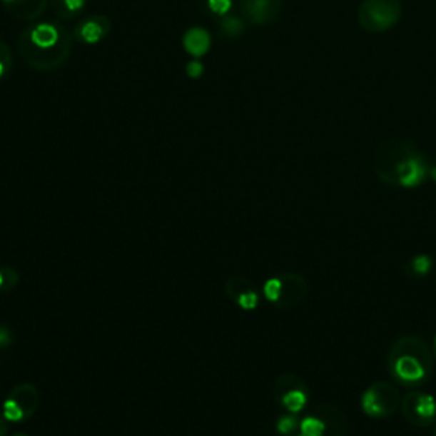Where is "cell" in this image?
Instances as JSON below:
<instances>
[{"label":"cell","mask_w":436,"mask_h":436,"mask_svg":"<svg viewBox=\"0 0 436 436\" xmlns=\"http://www.w3.org/2000/svg\"><path fill=\"white\" fill-rule=\"evenodd\" d=\"M433 355H435V361H436V336H435V348H433Z\"/></svg>","instance_id":"obj_26"},{"label":"cell","mask_w":436,"mask_h":436,"mask_svg":"<svg viewBox=\"0 0 436 436\" xmlns=\"http://www.w3.org/2000/svg\"><path fill=\"white\" fill-rule=\"evenodd\" d=\"M81 36L86 39L87 43H98L101 36H103V29H101V26L98 23L89 21V23H86L82 26Z\"/></svg>","instance_id":"obj_18"},{"label":"cell","mask_w":436,"mask_h":436,"mask_svg":"<svg viewBox=\"0 0 436 436\" xmlns=\"http://www.w3.org/2000/svg\"><path fill=\"white\" fill-rule=\"evenodd\" d=\"M208 6L215 14H227L232 7V0H208Z\"/></svg>","instance_id":"obj_19"},{"label":"cell","mask_w":436,"mask_h":436,"mask_svg":"<svg viewBox=\"0 0 436 436\" xmlns=\"http://www.w3.org/2000/svg\"><path fill=\"white\" fill-rule=\"evenodd\" d=\"M2 73H4V65L0 64V76H2Z\"/></svg>","instance_id":"obj_27"},{"label":"cell","mask_w":436,"mask_h":436,"mask_svg":"<svg viewBox=\"0 0 436 436\" xmlns=\"http://www.w3.org/2000/svg\"><path fill=\"white\" fill-rule=\"evenodd\" d=\"M435 355L428 343L417 334H404L390 346L387 368L395 384L421 389L433 375Z\"/></svg>","instance_id":"obj_2"},{"label":"cell","mask_w":436,"mask_h":436,"mask_svg":"<svg viewBox=\"0 0 436 436\" xmlns=\"http://www.w3.org/2000/svg\"><path fill=\"white\" fill-rule=\"evenodd\" d=\"M312 414L319 416L324 421L325 431L324 436H346L350 430V422H348L346 414L341 411L334 404H317L312 409Z\"/></svg>","instance_id":"obj_10"},{"label":"cell","mask_w":436,"mask_h":436,"mask_svg":"<svg viewBox=\"0 0 436 436\" xmlns=\"http://www.w3.org/2000/svg\"><path fill=\"white\" fill-rule=\"evenodd\" d=\"M433 268L435 263L428 254H417V256H414L411 261H409V271H411V275L420 276V278L421 276H428Z\"/></svg>","instance_id":"obj_15"},{"label":"cell","mask_w":436,"mask_h":436,"mask_svg":"<svg viewBox=\"0 0 436 436\" xmlns=\"http://www.w3.org/2000/svg\"><path fill=\"white\" fill-rule=\"evenodd\" d=\"M201 72H203V65L200 64V61H191V64L188 65V76L196 78L201 76Z\"/></svg>","instance_id":"obj_21"},{"label":"cell","mask_w":436,"mask_h":436,"mask_svg":"<svg viewBox=\"0 0 436 436\" xmlns=\"http://www.w3.org/2000/svg\"><path fill=\"white\" fill-rule=\"evenodd\" d=\"M31 39H33L34 45L39 48H51L56 41H59V31L53 28V26L41 24L33 29Z\"/></svg>","instance_id":"obj_13"},{"label":"cell","mask_w":436,"mask_h":436,"mask_svg":"<svg viewBox=\"0 0 436 436\" xmlns=\"http://www.w3.org/2000/svg\"><path fill=\"white\" fill-rule=\"evenodd\" d=\"M4 2H6V4H11V2H14V0H4Z\"/></svg>","instance_id":"obj_29"},{"label":"cell","mask_w":436,"mask_h":436,"mask_svg":"<svg viewBox=\"0 0 436 436\" xmlns=\"http://www.w3.org/2000/svg\"><path fill=\"white\" fill-rule=\"evenodd\" d=\"M184 46L186 50L195 56H201L208 51L210 48V36L205 29L193 28L189 29L184 36Z\"/></svg>","instance_id":"obj_12"},{"label":"cell","mask_w":436,"mask_h":436,"mask_svg":"<svg viewBox=\"0 0 436 436\" xmlns=\"http://www.w3.org/2000/svg\"><path fill=\"white\" fill-rule=\"evenodd\" d=\"M283 0H244V11L253 23L263 24L280 14Z\"/></svg>","instance_id":"obj_11"},{"label":"cell","mask_w":436,"mask_h":436,"mask_svg":"<svg viewBox=\"0 0 436 436\" xmlns=\"http://www.w3.org/2000/svg\"><path fill=\"white\" fill-rule=\"evenodd\" d=\"M263 293L275 307L293 308L307 298L308 283L298 273H281L264 283Z\"/></svg>","instance_id":"obj_3"},{"label":"cell","mask_w":436,"mask_h":436,"mask_svg":"<svg viewBox=\"0 0 436 436\" xmlns=\"http://www.w3.org/2000/svg\"><path fill=\"white\" fill-rule=\"evenodd\" d=\"M298 436H303V435H302V433H300V435H298Z\"/></svg>","instance_id":"obj_31"},{"label":"cell","mask_w":436,"mask_h":436,"mask_svg":"<svg viewBox=\"0 0 436 436\" xmlns=\"http://www.w3.org/2000/svg\"><path fill=\"white\" fill-rule=\"evenodd\" d=\"M402 14L399 0H363L358 9V23L368 33H384L394 28Z\"/></svg>","instance_id":"obj_5"},{"label":"cell","mask_w":436,"mask_h":436,"mask_svg":"<svg viewBox=\"0 0 436 436\" xmlns=\"http://www.w3.org/2000/svg\"><path fill=\"white\" fill-rule=\"evenodd\" d=\"M377 178L387 186L412 189L430 178V164L411 140L392 136L378 147L373 158Z\"/></svg>","instance_id":"obj_1"},{"label":"cell","mask_w":436,"mask_h":436,"mask_svg":"<svg viewBox=\"0 0 436 436\" xmlns=\"http://www.w3.org/2000/svg\"><path fill=\"white\" fill-rule=\"evenodd\" d=\"M300 433L303 436H324L325 426L324 421L320 420L319 416H315V414H307L305 417H302L300 420Z\"/></svg>","instance_id":"obj_14"},{"label":"cell","mask_w":436,"mask_h":436,"mask_svg":"<svg viewBox=\"0 0 436 436\" xmlns=\"http://www.w3.org/2000/svg\"><path fill=\"white\" fill-rule=\"evenodd\" d=\"M399 385L387 380L372 384L361 395V411L373 420H387L400 407Z\"/></svg>","instance_id":"obj_4"},{"label":"cell","mask_w":436,"mask_h":436,"mask_svg":"<svg viewBox=\"0 0 436 436\" xmlns=\"http://www.w3.org/2000/svg\"><path fill=\"white\" fill-rule=\"evenodd\" d=\"M14 436H28V435H24V433H16Z\"/></svg>","instance_id":"obj_28"},{"label":"cell","mask_w":436,"mask_h":436,"mask_svg":"<svg viewBox=\"0 0 436 436\" xmlns=\"http://www.w3.org/2000/svg\"><path fill=\"white\" fill-rule=\"evenodd\" d=\"M19 283V273L11 266H0V293H11Z\"/></svg>","instance_id":"obj_16"},{"label":"cell","mask_w":436,"mask_h":436,"mask_svg":"<svg viewBox=\"0 0 436 436\" xmlns=\"http://www.w3.org/2000/svg\"><path fill=\"white\" fill-rule=\"evenodd\" d=\"M223 28H227V31H233V33H237V31H240V23L235 19H228L225 24H223Z\"/></svg>","instance_id":"obj_23"},{"label":"cell","mask_w":436,"mask_h":436,"mask_svg":"<svg viewBox=\"0 0 436 436\" xmlns=\"http://www.w3.org/2000/svg\"><path fill=\"white\" fill-rule=\"evenodd\" d=\"M430 178L436 181V167H431V169H430Z\"/></svg>","instance_id":"obj_25"},{"label":"cell","mask_w":436,"mask_h":436,"mask_svg":"<svg viewBox=\"0 0 436 436\" xmlns=\"http://www.w3.org/2000/svg\"><path fill=\"white\" fill-rule=\"evenodd\" d=\"M404 420L414 428H430L436 422V399L421 389H411L400 400Z\"/></svg>","instance_id":"obj_6"},{"label":"cell","mask_w":436,"mask_h":436,"mask_svg":"<svg viewBox=\"0 0 436 436\" xmlns=\"http://www.w3.org/2000/svg\"><path fill=\"white\" fill-rule=\"evenodd\" d=\"M69 11H78L83 6V0H64Z\"/></svg>","instance_id":"obj_22"},{"label":"cell","mask_w":436,"mask_h":436,"mask_svg":"<svg viewBox=\"0 0 436 436\" xmlns=\"http://www.w3.org/2000/svg\"><path fill=\"white\" fill-rule=\"evenodd\" d=\"M273 395L280 406L286 409V412L298 414L305 409L308 402V387L298 375L283 373L276 377L273 384Z\"/></svg>","instance_id":"obj_7"},{"label":"cell","mask_w":436,"mask_h":436,"mask_svg":"<svg viewBox=\"0 0 436 436\" xmlns=\"http://www.w3.org/2000/svg\"><path fill=\"white\" fill-rule=\"evenodd\" d=\"M435 436H436V430H435Z\"/></svg>","instance_id":"obj_30"},{"label":"cell","mask_w":436,"mask_h":436,"mask_svg":"<svg viewBox=\"0 0 436 436\" xmlns=\"http://www.w3.org/2000/svg\"><path fill=\"white\" fill-rule=\"evenodd\" d=\"M12 339H14V336H12V333L9 331L6 325H0V348L11 346L12 345Z\"/></svg>","instance_id":"obj_20"},{"label":"cell","mask_w":436,"mask_h":436,"mask_svg":"<svg viewBox=\"0 0 436 436\" xmlns=\"http://www.w3.org/2000/svg\"><path fill=\"white\" fill-rule=\"evenodd\" d=\"M39 404L38 389L31 384H19L9 392L2 414L7 421H24L36 412Z\"/></svg>","instance_id":"obj_8"},{"label":"cell","mask_w":436,"mask_h":436,"mask_svg":"<svg viewBox=\"0 0 436 436\" xmlns=\"http://www.w3.org/2000/svg\"><path fill=\"white\" fill-rule=\"evenodd\" d=\"M225 293L244 310H254L259 305V292L244 276H232L225 281Z\"/></svg>","instance_id":"obj_9"},{"label":"cell","mask_w":436,"mask_h":436,"mask_svg":"<svg viewBox=\"0 0 436 436\" xmlns=\"http://www.w3.org/2000/svg\"><path fill=\"white\" fill-rule=\"evenodd\" d=\"M7 420H6V416H4L2 412H0V436H6V433H7Z\"/></svg>","instance_id":"obj_24"},{"label":"cell","mask_w":436,"mask_h":436,"mask_svg":"<svg viewBox=\"0 0 436 436\" xmlns=\"http://www.w3.org/2000/svg\"><path fill=\"white\" fill-rule=\"evenodd\" d=\"M300 428V420H298L297 414H285V416H281L278 422H276V430H278L280 435L283 436H290L295 433V430Z\"/></svg>","instance_id":"obj_17"}]
</instances>
